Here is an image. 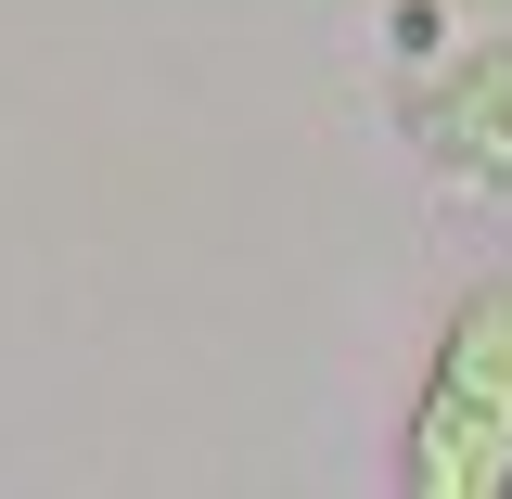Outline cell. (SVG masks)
<instances>
[{"label": "cell", "mask_w": 512, "mask_h": 499, "mask_svg": "<svg viewBox=\"0 0 512 499\" xmlns=\"http://www.w3.org/2000/svg\"><path fill=\"white\" fill-rule=\"evenodd\" d=\"M410 499H512V269H487L436 320V359L410 384V436H397Z\"/></svg>", "instance_id": "obj_1"}]
</instances>
